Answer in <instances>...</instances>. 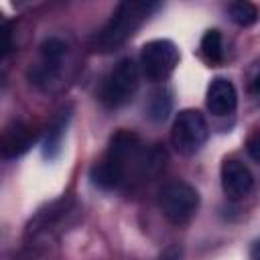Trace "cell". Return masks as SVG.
Instances as JSON below:
<instances>
[{"label":"cell","instance_id":"9","mask_svg":"<svg viewBox=\"0 0 260 260\" xmlns=\"http://www.w3.org/2000/svg\"><path fill=\"white\" fill-rule=\"evenodd\" d=\"M35 134L22 122H10L2 132V156L18 158L32 146Z\"/></svg>","mask_w":260,"mask_h":260},{"label":"cell","instance_id":"16","mask_svg":"<svg viewBox=\"0 0 260 260\" xmlns=\"http://www.w3.org/2000/svg\"><path fill=\"white\" fill-rule=\"evenodd\" d=\"M2 37H4V45H2V55L6 57L12 51V43H10V22L4 20L2 22Z\"/></svg>","mask_w":260,"mask_h":260},{"label":"cell","instance_id":"1","mask_svg":"<svg viewBox=\"0 0 260 260\" xmlns=\"http://www.w3.org/2000/svg\"><path fill=\"white\" fill-rule=\"evenodd\" d=\"M162 160L165 152L156 148L146 152L134 132L118 130L110 138L104 158L91 167L89 179L98 189L112 191L128 179V173H136L138 177L152 175L160 169Z\"/></svg>","mask_w":260,"mask_h":260},{"label":"cell","instance_id":"12","mask_svg":"<svg viewBox=\"0 0 260 260\" xmlns=\"http://www.w3.org/2000/svg\"><path fill=\"white\" fill-rule=\"evenodd\" d=\"M171 106H173V98H171V91L167 87H160V89L152 91V95L148 100V106H146L148 118L154 120V122H162L169 116Z\"/></svg>","mask_w":260,"mask_h":260},{"label":"cell","instance_id":"15","mask_svg":"<svg viewBox=\"0 0 260 260\" xmlns=\"http://www.w3.org/2000/svg\"><path fill=\"white\" fill-rule=\"evenodd\" d=\"M246 150H248V154H250L256 162H260V132H254V134L246 140Z\"/></svg>","mask_w":260,"mask_h":260},{"label":"cell","instance_id":"13","mask_svg":"<svg viewBox=\"0 0 260 260\" xmlns=\"http://www.w3.org/2000/svg\"><path fill=\"white\" fill-rule=\"evenodd\" d=\"M201 53L205 55V59L209 63H221V59H223V41H221V32L217 28H209L201 37Z\"/></svg>","mask_w":260,"mask_h":260},{"label":"cell","instance_id":"5","mask_svg":"<svg viewBox=\"0 0 260 260\" xmlns=\"http://www.w3.org/2000/svg\"><path fill=\"white\" fill-rule=\"evenodd\" d=\"M197 207H199V193L195 187H191L185 181L169 183L160 191V211L175 225L187 223L195 215Z\"/></svg>","mask_w":260,"mask_h":260},{"label":"cell","instance_id":"11","mask_svg":"<svg viewBox=\"0 0 260 260\" xmlns=\"http://www.w3.org/2000/svg\"><path fill=\"white\" fill-rule=\"evenodd\" d=\"M65 51H67L65 43H63L61 39H57V37H49V39H45V41L41 43L43 65H41L39 71H41L43 79H51V77H53V71L57 69V65H59L61 57L65 55Z\"/></svg>","mask_w":260,"mask_h":260},{"label":"cell","instance_id":"17","mask_svg":"<svg viewBox=\"0 0 260 260\" xmlns=\"http://www.w3.org/2000/svg\"><path fill=\"white\" fill-rule=\"evenodd\" d=\"M156 260H181V248L179 246H169Z\"/></svg>","mask_w":260,"mask_h":260},{"label":"cell","instance_id":"19","mask_svg":"<svg viewBox=\"0 0 260 260\" xmlns=\"http://www.w3.org/2000/svg\"><path fill=\"white\" fill-rule=\"evenodd\" d=\"M252 89H254V93H258V95H260V75L254 79V83H252Z\"/></svg>","mask_w":260,"mask_h":260},{"label":"cell","instance_id":"10","mask_svg":"<svg viewBox=\"0 0 260 260\" xmlns=\"http://www.w3.org/2000/svg\"><path fill=\"white\" fill-rule=\"evenodd\" d=\"M69 118L71 114L69 112H61L53 124L49 126V132L45 136V142H43V156L47 160H55L61 152V144H63V136H65V130H67V124H69Z\"/></svg>","mask_w":260,"mask_h":260},{"label":"cell","instance_id":"3","mask_svg":"<svg viewBox=\"0 0 260 260\" xmlns=\"http://www.w3.org/2000/svg\"><path fill=\"white\" fill-rule=\"evenodd\" d=\"M207 134H209V128H207L203 114L199 110L187 108V110H181L173 122L171 142L177 152L191 156L199 152V148L205 144Z\"/></svg>","mask_w":260,"mask_h":260},{"label":"cell","instance_id":"6","mask_svg":"<svg viewBox=\"0 0 260 260\" xmlns=\"http://www.w3.org/2000/svg\"><path fill=\"white\" fill-rule=\"evenodd\" d=\"M179 65V49L169 39H154L144 43L140 51V67L142 73L150 81H162L167 79L175 67Z\"/></svg>","mask_w":260,"mask_h":260},{"label":"cell","instance_id":"7","mask_svg":"<svg viewBox=\"0 0 260 260\" xmlns=\"http://www.w3.org/2000/svg\"><path fill=\"white\" fill-rule=\"evenodd\" d=\"M254 185V177L250 173V169L236 160V158H228L223 160L221 165V187H223V193L230 197V199H242L250 193Z\"/></svg>","mask_w":260,"mask_h":260},{"label":"cell","instance_id":"2","mask_svg":"<svg viewBox=\"0 0 260 260\" xmlns=\"http://www.w3.org/2000/svg\"><path fill=\"white\" fill-rule=\"evenodd\" d=\"M156 8H158L156 2H130V0L120 2L118 8L114 10L112 18L91 39V49L95 53L114 51L124 41H128Z\"/></svg>","mask_w":260,"mask_h":260},{"label":"cell","instance_id":"18","mask_svg":"<svg viewBox=\"0 0 260 260\" xmlns=\"http://www.w3.org/2000/svg\"><path fill=\"white\" fill-rule=\"evenodd\" d=\"M250 256H252V260H260V240H256V242L252 244V248H250Z\"/></svg>","mask_w":260,"mask_h":260},{"label":"cell","instance_id":"14","mask_svg":"<svg viewBox=\"0 0 260 260\" xmlns=\"http://www.w3.org/2000/svg\"><path fill=\"white\" fill-rule=\"evenodd\" d=\"M230 16L240 26H252L258 20V8L246 0L234 2V4H230Z\"/></svg>","mask_w":260,"mask_h":260},{"label":"cell","instance_id":"4","mask_svg":"<svg viewBox=\"0 0 260 260\" xmlns=\"http://www.w3.org/2000/svg\"><path fill=\"white\" fill-rule=\"evenodd\" d=\"M136 89H138V65L130 57H126L120 59L104 79L100 98L108 108H118L124 106L128 100H132Z\"/></svg>","mask_w":260,"mask_h":260},{"label":"cell","instance_id":"8","mask_svg":"<svg viewBox=\"0 0 260 260\" xmlns=\"http://www.w3.org/2000/svg\"><path fill=\"white\" fill-rule=\"evenodd\" d=\"M205 104H207V110L213 116L234 114L236 106H238V91H236L234 83L225 77H215L207 87Z\"/></svg>","mask_w":260,"mask_h":260}]
</instances>
